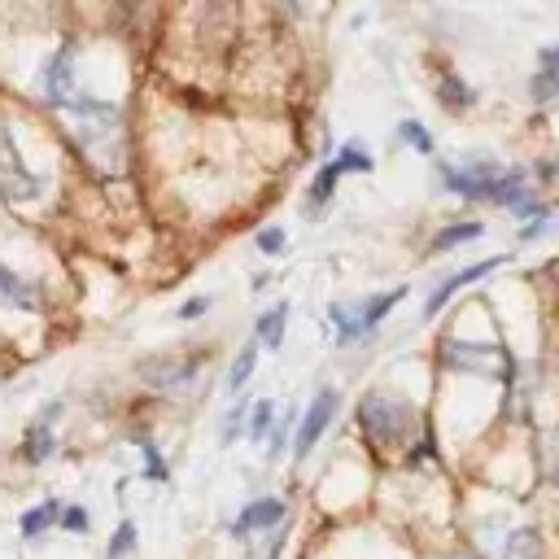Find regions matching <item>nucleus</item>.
I'll return each instance as SVG.
<instances>
[{
  "label": "nucleus",
  "instance_id": "aec40b11",
  "mask_svg": "<svg viewBox=\"0 0 559 559\" xmlns=\"http://www.w3.org/2000/svg\"><path fill=\"white\" fill-rule=\"evenodd\" d=\"M542 472H546V480L559 489V428H550V432L542 437Z\"/></svg>",
  "mask_w": 559,
  "mask_h": 559
},
{
  "label": "nucleus",
  "instance_id": "f03ea898",
  "mask_svg": "<svg viewBox=\"0 0 559 559\" xmlns=\"http://www.w3.org/2000/svg\"><path fill=\"white\" fill-rule=\"evenodd\" d=\"M498 179H502V166L485 153L476 157H459V162H441V183L467 201H493L498 192Z\"/></svg>",
  "mask_w": 559,
  "mask_h": 559
},
{
  "label": "nucleus",
  "instance_id": "dca6fc26",
  "mask_svg": "<svg viewBox=\"0 0 559 559\" xmlns=\"http://www.w3.org/2000/svg\"><path fill=\"white\" fill-rule=\"evenodd\" d=\"M437 96H441L445 109H467V105H472V87H467L459 74H450V70L437 79Z\"/></svg>",
  "mask_w": 559,
  "mask_h": 559
},
{
  "label": "nucleus",
  "instance_id": "2eb2a0df",
  "mask_svg": "<svg viewBox=\"0 0 559 559\" xmlns=\"http://www.w3.org/2000/svg\"><path fill=\"white\" fill-rule=\"evenodd\" d=\"M52 415V411H48ZM39 419V428H31V437H26V445H22V459L26 463H44L48 454H52V419Z\"/></svg>",
  "mask_w": 559,
  "mask_h": 559
},
{
  "label": "nucleus",
  "instance_id": "f3484780",
  "mask_svg": "<svg viewBox=\"0 0 559 559\" xmlns=\"http://www.w3.org/2000/svg\"><path fill=\"white\" fill-rule=\"evenodd\" d=\"M485 227L472 218V223H450V227H441L437 236H432V249L437 253H445V249H454V245H463V240H476Z\"/></svg>",
  "mask_w": 559,
  "mask_h": 559
},
{
  "label": "nucleus",
  "instance_id": "7ed1b4c3",
  "mask_svg": "<svg viewBox=\"0 0 559 559\" xmlns=\"http://www.w3.org/2000/svg\"><path fill=\"white\" fill-rule=\"evenodd\" d=\"M406 297V288H389V293H376V297H367V301H354V306H332V323H336V336L341 341H354V336H362V332H371L397 301Z\"/></svg>",
  "mask_w": 559,
  "mask_h": 559
},
{
  "label": "nucleus",
  "instance_id": "39448f33",
  "mask_svg": "<svg viewBox=\"0 0 559 559\" xmlns=\"http://www.w3.org/2000/svg\"><path fill=\"white\" fill-rule=\"evenodd\" d=\"M485 559H542V533L533 524L485 528Z\"/></svg>",
  "mask_w": 559,
  "mask_h": 559
},
{
  "label": "nucleus",
  "instance_id": "0eeeda50",
  "mask_svg": "<svg viewBox=\"0 0 559 559\" xmlns=\"http://www.w3.org/2000/svg\"><path fill=\"white\" fill-rule=\"evenodd\" d=\"M332 415H336V393H332V389H319V393H314V402L306 406V415H301V428H297V441H293L297 459L314 450V441L323 437V428H328V419H332Z\"/></svg>",
  "mask_w": 559,
  "mask_h": 559
},
{
  "label": "nucleus",
  "instance_id": "412c9836",
  "mask_svg": "<svg viewBox=\"0 0 559 559\" xmlns=\"http://www.w3.org/2000/svg\"><path fill=\"white\" fill-rule=\"evenodd\" d=\"M52 515H57V502H39V507H31V511L22 515V537L44 533V528L52 524Z\"/></svg>",
  "mask_w": 559,
  "mask_h": 559
},
{
  "label": "nucleus",
  "instance_id": "b1692460",
  "mask_svg": "<svg viewBox=\"0 0 559 559\" xmlns=\"http://www.w3.org/2000/svg\"><path fill=\"white\" fill-rule=\"evenodd\" d=\"M131 546H135V524H118V533L109 542V559H122Z\"/></svg>",
  "mask_w": 559,
  "mask_h": 559
},
{
  "label": "nucleus",
  "instance_id": "f8f14e48",
  "mask_svg": "<svg viewBox=\"0 0 559 559\" xmlns=\"http://www.w3.org/2000/svg\"><path fill=\"white\" fill-rule=\"evenodd\" d=\"M528 92H533L537 105H546V100L559 96V48H542V70L533 74Z\"/></svg>",
  "mask_w": 559,
  "mask_h": 559
},
{
  "label": "nucleus",
  "instance_id": "6ab92c4d",
  "mask_svg": "<svg viewBox=\"0 0 559 559\" xmlns=\"http://www.w3.org/2000/svg\"><path fill=\"white\" fill-rule=\"evenodd\" d=\"M345 170H341V162H328L323 170H319V179L310 183V205H323L328 197H332V188H336V179H341Z\"/></svg>",
  "mask_w": 559,
  "mask_h": 559
},
{
  "label": "nucleus",
  "instance_id": "ddd939ff",
  "mask_svg": "<svg viewBox=\"0 0 559 559\" xmlns=\"http://www.w3.org/2000/svg\"><path fill=\"white\" fill-rule=\"evenodd\" d=\"M0 301H4V306H17V310H31V306L39 301V288H35L31 280L13 275L9 266H0Z\"/></svg>",
  "mask_w": 559,
  "mask_h": 559
},
{
  "label": "nucleus",
  "instance_id": "5701e85b",
  "mask_svg": "<svg viewBox=\"0 0 559 559\" xmlns=\"http://www.w3.org/2000/svg\"><path fill=\"white\" fill-rule=\"evenodd\" d=\"M397 135H402L411 148H419V153H432V135H428V127H424V122H415V118H406V122L397 127Z\"/></svg>",
  "mask_w": 559,
  "mask_h": 559
},
{
  "label": "nucleus",
  "instance_id": "9d476101",
  "mask_svg": "<svg viewBox=\"0 0 559 559\" xmlns=\"http://www.w3.org/2000/svg\"><path fill=\"white\" fill-rule=\"evenodd\" d=\"M48 96H52L61 109L74 105V48H70V44L48 61Z\"/></svg>",
  "mask_w": 559,
  "mask_h": 559
},
{
  "label": "nucleus",
  "instance_id": "4be33fe9",
  "mask_svg": "<svg viewBox=\"0 0 559 559\" xmlns=\"http://www.w3.org/2000/svg\"><path fill=\"white\" fill-rule=\"evenodd\" d=\"M271 419H275V402H253V411H249V437L258 441V437H266L271 432Z\"/></svg>",
  "mask_w": 559,
  "mask_h": 559
},
{
  "label": "nucleus",
  "instance_id": "6e6552de",
  "mask_svg": "<svg viewBox=\"0 0 559 559\" xmlns=\"http://www.w3.org/2000/svg\"><path fill=\"white\" fill-rule=\"evenodd\" d=\"M502 262H507V258H480V262H472V266H463V271H454V275H445V280H441V284H437V288L428 293V301H424V314L432 319V314H437V310H441V306H445V301H450V297H454L459 288H467V284H476L480 275H489V271H498Z\"/></svg>",
  "mask_w": 559,
  "mask_h": 559
},
{
  "label": "nucleus",
  "instance_id": "393cba45",
  "mask_svg": "<svg viewBox=\"0 0 559 559\" xmlns=\"http://www.w3.org/2000/svg\"><path fill=\"white\" fill-rule=\"evenodd\" d=\"M258 249H262V253H280V249H284V231H280V227H262V231H258Z\"/></svg>",
  "mask_w": 559,
  "mask_h": 559
},
{
  "label": "nucleus",
  "instance_id": "4468645a",
  "mask_svg": "<svg viewBox=\"0 0 559 559\" xmlns=\"http://www.w3.org/2000/svg\"><path fill=\"white\" fill-rule=\"evenodd\" d=\"M284 328H288V306L280 301V306H271V310L258 319V341H262V345H271V349H280Z\"/></svg>",
  "mask_w": 559,
  "mask_h": 559
},
{
  "label": "nucleus",
  "instance_id": "a878e982",
  "mask_svg": "<svg viewBox=\"0 0 559 559\" xmlns=\"http://www.w3.org/2000/svg\"><path fill=\"white\" fill-rule=\"evenodd\" d=\"M61 524L74 528V533H87V511H83V507H66V511H61Z\"/></svg>",
  "mask_w": 559,
  "mask_h": 559
},
{
  "label": "nucleus",
  "instance_id": "1a4fd4ad",
  "mask_svg": "<svg viewBox=\"0 0 559 559\" xmlns=\"http://www.w3.org/2000/svg\"><path fill=\"white\" fill-rule=\"evenodd\" d=\"M201 371L197 358H148L140 362V376L153 384V389H179V384H192Z\"/></svg>",
  "mask_w": 559,
  "mask_h": 559
},
{
  "label": "nucleus",
  "instance_id": "bb28decb",
  "mask_svg": "<svg viewBox=\"0 0 559 559\" xmlns=\"http://www.w3.org/2000/svg\"><path fill=\"white\" fill-rule=\"evenodd\" d=\"M201 310H210V297H192V301H183V306H179V319H197Z\"/></svg>",
  "mask_w": 559,
  "mask_h": 559
},
{
  "label": "nucleus",
  "instance_id": "9b49d317",
  "mask_svg": "<svg viewBox=\"0 0 559 559\" xmlns=\"http://www.w3.org/2000/svg\"><path fill=\"white\" fill-rule=\"evenodd\" d=\"M280 520H284V502L280 498H258L236 515V533H258V528H271Z\"/></svg>",
  "mask_w": 559,
  "mask_h": 559
},
{
  "label": "nucleus",
  "instance_id": "423d86ee",
  "mask_svg": "<svg viewBox=\"0 0 559 559\" xmlns=\"http://www.w3.org/2000/svg\"><path fill=\"white\" fill-rule=\"evenodd\" d=\"M39 192V179L26 170V162L17 157V144H13V131L0 122V197L9 201H26Z\"/></svg>",
  "mask_w": 559,
  "mask_h": 559
},
{
  "label": "nucleus",
  "instance_id": "f257e3e1",
  "mask_svg": "<svg viewBox=\"0 0 559 559\" xmlns=\"http://www.w3.org/2000/svg\"><path fill=\"white\" fill-rule=\"evenodd\" d=\"M358 424H362V432H367L376 445H393V441H402L406 428H411V406H406L402 397L376 389V393H367V397L358 402Z\"/></svg>",
  "mask_w": 559,
  "mask_h": 559
},
{
  "label": "nucleus",
  "instance_id": "20e7f679",
  "mask_svg": "<svg viewBox=\"0 0 559 559\" xmlns=\"http://www.w3.org/2000/svg\"><path fill=\"white\" fill-rule=\"evenodd\" d=\"M441 362L454 371H476V376H489L493 367H502V371L515 367L502 345H472V341H454V336L441 345Z\"/></svg>",
  "mask_w": 559,
  "mask_h": 559
},
{
  "label": "nucleus",
  "instance_id": "a211bd4d",
  "mask_svg": "<svg viewBox=\"0 0 559 559\" xmlns=\"http://www.w3.org/2000/svg\"><path fill=\"white\" fill-rule=\"evenodd\" d=\"M253 362H258V341H249V345L236 354V362H231V371H227V393H240V384L253 376Z\"/></svg>",
  "mask_w": 559,
  "mask_h": 559
}]
</instances>
